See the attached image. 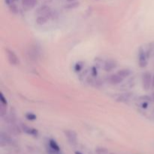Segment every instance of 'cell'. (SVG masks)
<instances>
[{
  "label": "cell",
  "mask_w": 154,
  "mask_h": 154,
  "mask_svg": "<svg viewBox=\"0 0 154 154\" xmlns=\"http://www.w3.org/2000/svg\"><path fill=\"white\" fill-rule=\"evenodd\" d=\"M92 75L93 76L96 77L97 75V69L96 68H93V71H92Z\"/></svg>",
  "instance_id": "21"
},
{
  "label": "cell",
  "mask_w": 154,
  "mask_h": 154,
  "mask_svg": "<svg viewBox=\"0 0 154 154\" xmlns=\"http://www.w3.org/2000/svg\"><path fill=\"white\" fill-rule=\"evenodd\" d=\"M68 2H74L75 1V0H67Z\"/></svg>",
  "instance_id": "23"
},
{
  "label": "cell",
  "mask_w": 154,
  "mask_h": 154,
  "mask_svg": "<svg viewBox=\"0 0 154 154\" xmlns=\"http://www.w3.org/2000/svg\"><path fill=\"white\" fill-rule=\"evenodd\" d=\"M13 1L14 0H5V2L6 5H8L9 6L13 4Z\"/></svg>",
  "instance_id": "22"
},
{
  "label": "cell",
  "mask_w": 154,
  "mask_h": 154,
  "mask_svg": "<svg viewBox=\"0 0 154 154\" xmlns=\"http://www.w3.org/2000/svg\"><path fill=\"white\" fill-rule=\"evenodd\" d=\"M153 84V77L150 72H146L142 75L143 88L145 90H149Z\"/></svg>",
  "instance_id": "1"
},
{
  "label": "cell",
  "mask_w": 154,
  "mask_h": 154,
  "mask_svg": "<svg viewBox=\"0 0 154 154\" xmlns=\"http://www.w3.org/2000/svg\"><path fill=\"white\" fill-rule=\"evenodd\" d=\"M0 97H1V103L4 104V105H8V102H7V99L4 97L2 93H1L0 95Z\"/></svg>",
  "instance_id": "20"
},
{
  "label": "cell",
  "mask_w": 154,
  "mask_h": 154,
  "mask_svg": "<svg viewBox=\"0 0 154 154\" xmlns=\"http://www.w3.org/2000/svg\"><path fill=\"white\" fill-rule=\"evenodd\" d=\"M75 154H82V153H80V152H76V153H75Z\"/></svg>",
  "instance_id": "24"
},
{
  "label": "cell",
  "mask_w": 154,
  "mask_h": 154,
  "mask_svg": "<svg viewBox=\"0 0 154 154\" xmlns=\"http://www.w3.org/2000/svg\"><path fill=\"white\" fill-rule=\"evenodd\" d=\"M117 67V63L114 60H108L106 63H105V66H104V70L106 71V72H111L113 69H114Z\"/></svg>",
  "instance_id": "7"
},
{
  "label": "cell",
  "mask_w": 154,
  "mask_h": 154,
  "mask_svg": "<svg viewBox=\"0 0 154 154\" xmlns=\"http://www.w3.org/2000/svg\"><path fill=\"white\" fill-rule=\"evenodd\" d=\"M150 101H151V99H150V96H143L139 97V102H149Z\"/></svg>",
  "instance_id": "18"
},
{
  "label": "cell",
  "mask_w": 154,
  "mask_h": 154,
  "mask_svg": "<svg viewBox=\"0 0 154 154\" xmlns=\"http://www.w3.org/2000/svg\"><path fill=\"white\" fill-rule=\"evenodd\" d=\"M96 153L99 154H105L108 153V150L105 148H103V147H100V148H97L96 150Z\"/></svg>",
  "instance_id": "19"
},
{
  "label": "cell",
  "mask_w": 154,
  "mask_h": 154,
  "mask_svg": "<svg viewBox=\"0 0 154 154\" xmlns=\"http://www.w3.org/2000/svg\"><path fill=\"white\" fill-rule=\"evenodd\" d=\"M123 81V78H122L120 75H119L117 73L111 75L109 78V82L111 83L112 85H117V84H120Z\"/></svg>",
  "instance_id": "6"
},
{
  "label": "cell",
  "mask_w": 154,
  "mask_h": 154,
  "mask_svg": "<svg viewBox=\"0 0 154 154\" xmlns=\"http://www.w3.org/2000/svg\"><path fill=\"white\" fill-rule=\"evenodd\" d=\"M7 113V105L1 103V107H0V114L2 117L5 116Z\"/></svg>",
  "instance_id": "13"
},
{
  "label": "cell",
  "mask_w": 154,
  "mask_h": 154,
  "mask_svg": "<svg viewBox=\"0 0 154 154\" xmlns=\"http://www.w3.org/2000/svg\"><path fill=\"white\" fill-rule=\"evenodd\" d=\"M49 144H50V147H51V148L53 150H54V151L59 152L60 150V146L58 145V144H57V143L54 140H53V139L50 140Z\"/></svg>",
  "instance_id": "12"
},
{
  "label": "cell",
  "mask_w": 154,
  "mask_h": 154,
  "mask_svg": "<svg viewBox=\"0 0 154 154\" xmlns=\"http://www.w3.org/2000/svg\"><path fill=\"white\" fill-rule=\"evenodd\" d=\"M83 67H84V66H83V63H81V62H78V63H77L76 64H75V71L76 72H80V71L83 69Z\"/></svg>",
  "instance_id": "17"
},
{
  "label": "cell",
  "mask_w": 154,
  "mask_h": 154,
  "mask_svg": "<svg viewBox=\"0 0 154 154\" xmlns=\"http://www.w3.org/2000/svg\"><path fill=\"white\" fill-rule=\"evenodd\" d=\"M37 3V0H22V4L23 7L27 8H32Z\"/></svg>",
  "instance_id": "9"
},
{
  "label": "cell",
  "mask_w": 154,
  "mask_h": 154,
  "mask_svg": "<svg viewBox=\"0 0 154 154\" xmlns=\"http://www.w3.org/2000/svg\"><path fill=\"white\" fill-rule=\"evenodd\" d=\"M5 51L9 63L11 65H13V66H17L19 63V58L16 55V54L10 49H6Z\"/></svg>",
  "instance_id": "3"
},
{
  "label": "cell",
  "mask_w": 154,
  "mask_h": 154,
  "mask_svg": "<svg viewBox=\"0 0 154 154\" xmlns=\"http://www.w3.org/2000/svg\"><path fill=\"white\" fill-rule=\"evenodd\" d=\"M117 74H118L119 75H120V76H121L123 79H124V78L129 77V75L132 74V72H131L130 69H121V70L118 71V72H117Z\"/></svg>",
  "instance_id": "11"
},
{
  "label": "cell",
  "mask_w": 154,
  "mask_h": 154,
  "mask_svg": "<svg viewBox=\"0 0 154 154\" xmlns=\"http://www.w3.org/2000/svg\"><path fill=\"white\" fill-rule=\"evenodd\" d=\"M23 130L26 132V133L29 134V135H33V136H37L38 135V130L33 129V128L29 127L26 125H22Z\"/></svg>",
  "instance_id": "8"
},
{
  "label": "cell",
  "mask_w": 154,
  "mask_h": 154,
  "mask_svg": "<svg viewBox=\"0 0 154 154\" xmlns=\"http://www.w3.org/2000/svg\"><path fill=\"white\" fill-rule=\"evenodd\" d=\"M9 9H10V11L11 12L14 14H16L18 13V8L17 7V5L15 4H12L11 5H9Z\"/></svg>",
  "instance_id": "14"
},
{
  "label": "cell",
  "mask_w": 154,
  "mask_h": 154,
  "mask_svg": "<svg viewBox=\"0 0 154 154\" xmlns=\"http://www.w3.org/2000/svg\"><path fill=\"white\" fill-rule=\"evenodd\" d=\"M64 133L71 144H75L77 142V137H78V135H77V133L75 131L65 130Z\"/></svg>",
  "instance_id": "5"
},
{
  "label": "cell",
  "mask_w": 154,
  "mask_h": 154,
  "mask_svg": "<svg viewBox=\"0 0 154 154\" xmlns=\"http://www.w3.org/2000/svg\"><path fill=\"white\" fill-rule=\"evenodd\" d=\"M138 65L141 68H144L147 65V57L146 55V53L143 48H140L138 51Z\"/></svg>",
  "instance_id": "2"
},
{
  "label": "cell",
  "mask_w": 154,
  "mask_h": 154,
  "mask_svg": "<svg viewBox=\"0 0 154 154\" xmlns=\"http://www.w3.org/2000/svg\"><path fill=\"white\" fill-rule=\"evenodd\" d=\"M49 20V17L48 16H45V15H40V16L38 17L35 20V22L38 25H45V23H47V22Z\"/></svg>",
  "instance_id": "10"
},
{
  "label": "cell",
  "mask_w": 154,
  "mask_h": 154,
  "mask_svg": "<svg viewBox=\"0 0 154 154\" xmlns=\"http://www.w3.org/2000/svg\"><path fill=\"white\" fill-rule=\"evenodd\" d=\"M79 6V2H72L70 4L66 5V8L67 9H72V8H76Z\"/></svg>",
  "instance_id": "15"
},
{
  "label": "cell",
  "mask_w": 154,
  "mask_h": 154,
  "mask_svg": "<svg viewBox=\"0 0 154 154\" xmlns=\"http://www.w3.org/2000/svg\"><path fill=\"white\" fill-rule=\"evenodd\" d=\"M26 118L29 120H36L37 117H36L35 114H33V113L29 112L26 114Z\"/></svg>",
  "instance_id": "16"
},
{
  "label": "cell",
  "mask_w": 154,
  "mask_h": 154,
  "mask_svg": "<svg viewBox=\"0 0 154 154\" xmlns=\"http://www.w3.org/2000/svg\"><path fill=\"white\" fill-rule=\"evenodd\" d=\"M132 96H133V93H132V92H128V93H123V94L119 96L116 99V101L117 102H120V103H126V102H129V100L132 99Z\"/></svg>",
  "instance_id": "4"
}]
</instances>
